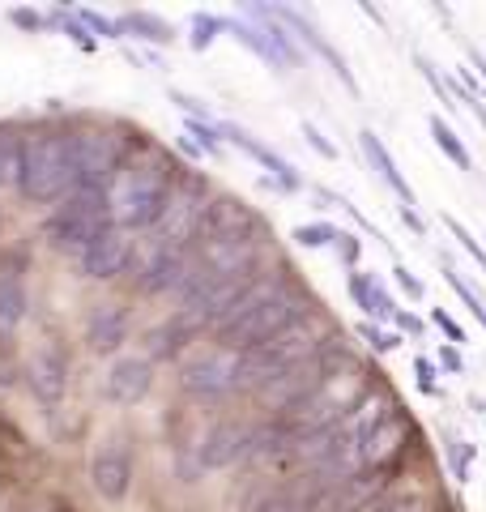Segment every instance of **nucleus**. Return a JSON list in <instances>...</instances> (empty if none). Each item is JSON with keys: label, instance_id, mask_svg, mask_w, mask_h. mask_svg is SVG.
Here are the masks:
<instances>
[{"label": "nucleus", "instance_id": "7ed1b4c3", "mask_svg": "<svg viewBox=\"0 0 486 512\" xmlns=\"http://www.w3.org/2000/svg\"><path fill=\"white\" fill-rule=\"evenodd\" d=\"M329 342H333L329 316H320L312 308L307 316H299L290 329H282L278 338L243 350V355H239V389H256V393H261L265 384L282 380L286 372H295V367H303L307 359H316Z\"/></svg>", "mask_w": 486, "mask_h": 512}, {"label": "nucleus", "instance_id": "a19ab883", "mask_svg": "<svg viewBox=\"0 0 486 512\" xmlns=\"http://www.w3.org/2000/svg\"><path fill=\"white\" fill-rule=\"evenodd\" d=\"M469 64L478 69V77H482V86H486V56L478 52V47H469Z\"/></svg>", "mask_w": 486, "mask_h": 512}, {"label": "nucleus", "instance_id": "c9c22d12", "mask_svg": "<svg viewBox=\"0 0 486 512\" xmlns=\"http://www.w3.org/2000/svg\"><path fill=\"white\" fill-rule=\"evenodd\" d=\"M393 278L401 282V291L410 295V299H423V282H418V278H414V274H410V269H405V265H397V269H393Z\"/></svg>", "mask_w": 486, "mask_h": 512}, {"label": "nucleus", "instance_id": "4c0bfd02", "mask_svg": "<svg viewBox=\"0 0 486 512\" xmlns=\"http://www.w3.org/2000/svg\"><path fill=\"white\" fill-rule=\"evenodd\" d=\"M9 18L18 22L22 30H39V26H47V18H43V13H30V9H13Z\"/></svg>", "mask_w": 486, "mask_h": 512}, {"label": "nucleus", "instance_id": "a878e982", "mask_svg": "<svg viewBox=\"0 0 486 512\" xmlns=\"http://www.w3.org/2000/svg\"><path fill=\"white\" fill-rule=\"evenodd\" d=\"M444 282L452 286V295H457V299L465 303V308L474 312V320H478V325L486 329V303L478 299V291H474V286H469V282H465V278H461V274H457V269H452V265H444Z\"/></svg>", "mask_w": 486, "mask_h": 512}, {"label": "nucleus", "instance_id": "39448f33", "mask_svg": "<svg viewBox=\"0 0 486 512\" xmlns=\"http://www.w3.org/2000/svg\"><path fill=\"white\" fill-rule=\"evenodd\" d=\"M77 188L69 133L60 128H35L22 137V167H18V192L30 205H56Z\"/></svg>", "mask_w": 486, "mask_h": 512}, {"label": "nucleus", "instance_id": "9b49d317", "mask_svg": "<svg viewBox=\"0 0 486 512\" xmlns=\"http://www.w3.org/2000/svg\"><path fill=\"white\" fill-rule=\"evenodd\" d=\"M133 256H137L133 235L120 231V227H103L86 248L77 252V265H81V274H86V278L111 282V278H120V274L133 269Z\"/></svg>", "mask_w": 486, "mask_h": 512}, {"label": "nucleus", "instance_id": "c756f323", "mask_svg": "<svg viewBox=\"0 0 486 512\" xmlns=\"http://www.w3.org/2000/svg\"><path fill=\"white\" fill-rule=\"evenodd\" d=\"M359 333H363V338L371 342V350H376V355H393V350L401 346L397 333H388V329H380V325H367V320L359 325Z\"/></svg>", "mask_w": 486, "mask_h": 512}, {"label": "nucleus", "instance_id": "2f4dec72", "mask_svg": "<svg viewBox=\"0 0 486 512\" xmlns=\"http://www.w3.org/2000/svg\"><path fill=\"white\" fill-rule=\"evenodd\" d=\"M299 128H303L307 146H312L316 154H324V158H337V146H333V141H329V137H324V133H320V124H312V120H303Z\"/></svg>", "mask_w": 486, "mask_h": 512}, {"label": "nucleus", "instance_id": "6e6552de", "mask_svg": "<svg viewBox=\"0 0 486 512\" xmlns=\"http://www.w3.org/2000/svg\"><path fill=\"white\" fill-rule=\"evenodd\" d=\"M107 227V214H103V192H90V188H73L69 197L56 205V214L47 218V244L60 248V252H81L94 235Z\"/></svg>", "mask_w": 486, "mask_h": 512}, {"label": "nucleus", "instance_id": "bb28decb", "mask_svg": "<svg viewBox=\"0 0 486 512\" xmlns=\"http://www.w3.org/2000/svg\"><path fill=\"white\" fill-rule=\"evenodd\" d=\"M218 35H222V18H218V13H192V35H188L192 52H205V47L214 43Z\"/></svg>", "mask_w": 486, "mask_h": 512}, {"label": "nucleus", "instance_id": "79ce46f5", "mask_svg": "<svg viewBox=\"0 0 486 512\" xmlns=\"http://www.w3.org/2000/svg\"><path fill=\"white\" fill-rule=\"evenodd\" d=\"M388 512H423V504H397V508H388Z\"/></svg>", "mask_w": 486, "mask_h": 512}, {"label": "nucleus", "instance_id": "f704fd0d", "mask_svg": "<svg viewBox=\"0 0 486 512\" xmlns=\"http://www.w3.org/2000/svg\"><path fill=\"white\" fill-rule=\"evenodd\" d=\"M252 512H307V508L295 500V495H269V500H261Z\"/></svg>", "mask_w": 486, "mask_h": 512}, {"label": "nucleus", "instance_id": "f257e3e1", "mask_svg": "<svg viewBox=\"0 0 486 512\" xmlns=\"http://www.w3.org/2000/svg\"><path fill=\"white\" fill-rule=\"evenodd\" d=\"M175 188V163L158 150H141V154H128L120 171L103 184V214H107V227H120V231H150L154 218L162 214Z\"/></svg>", "mask_w": 486, "mask_h": 512}, {"label": "nucleus", "instance_id": "20e7f679", "mask_svg": "<svg viewBox=\"0 0 486 512\" xmlns=\"http://www.w3.org/2000/svg\"><path fill=\"white\" fill-rule=\"evenodd\" d=\"M367 397V367L354 363V359H337L329 372H324L312 389H307L295 406L286 410V436L290 440H303V436H316V431L333 427L337 419L359 406Z\"/></svg>", "mask_w": 486, "mask_h": 512}, {"label": "nucleus", "instance_id": "f03ea898", "mask_svg": "<svg viewBox=\"0 0 486 512\" xmlns=\"http://www.w3.org/2000/svg\"><path fill=\"white\" fill-rule=\"evenodd\" d=\"M312 308H316L312 295H303L299 286H290L282 278H261V282H252L248 291H243V299L231 308V316L214 329L218 346L239 350L243 355V350L278 338L282 329H290L299 316H307Z\"/></svg>", "mask_w": 486, "mask_h": 512}, {"label": "nucleus", "instance_id": "ddd939ff", "mask_svg": "<svg viewBox=\"0 0 486 512\" xmlns=\"http://www.w3.org/2000/svg\"><path fill=\"white\" fill-rule=\"evenodd\" d=\"M154 389V363L145 355H120L111 359L107 376H103V397L111 406H137L145 402Z\"/></svg>", "mask_w": 486, "mask_h": 512}, {"label": "nucleus", "instance_id": "0eeeda50", "mask_svg": "<svg viewBox=\"0 0 486 512\" xmlns=\"http://www.w3.org/2000/svg\"><path fill=\"white\" fill-rule=\"evenodd\" d=\"M69 150H73V171H77V188L103 192V184L120 171V163L128 158V146L116 128L90 124L69 133Z\"/></svg>", "mask_w": 486, "mask_h": 512}, {"label": "nucleus", "instance_id": "473e14b6", "mask_svg": "<svg viewBox=\"0 0 486 512\" xmlns=\"http://www.w3.org/2000/svg\"><path fill=\"white\" fill-rule=\"evenodd\" d=\"M333 252H337V256H342V261H346V269H359V256H363V244H359V239H354L350 231H342V235H337V244H333Z\"/></svg>", "mask_w": 486, "mask_h": 512}, {"label": "nucleus", "instance_id": "4be33fe9", "mask_svg": "<svg viewBox=\"0 0 486 512\" xmlns=\"http://www.w3.org/2000/svg\"><path fill=\"white\" fill-rule=\"evenodd\" d=\"M116 26H120V39L124 35H133V39H145V43H171L175 39V30H171V22H162L158 13H124V18H116Z\"/></svg>", "mask_w": 486, "mask_h": 512}, {"label": "nucleus", "instance_id": "f3484780", "mask_svg": "<svg viewBox=\"0 0 486 512\" xmlns=\"http://www.w3.org/2000/svg\"><path fill=\"white\" fill-rule=\"evenodd\" d=\"M405 436H410V419H405L401 410H393V414H388V419L359 444V474H376V470H384L388 461L397 457V448L405 444Z\"/></svg>", "mask_w": 486, "mask_h": 512}, {"label": "nucleus", "instance_id": "72a5a7b5", "mask_svg": "<svg viewBox=\"0 0 486 512\" xmlns=\"http://www.w3.org/2000/svg\"><path fill=\"white\" fill-rule=\"evenodd\" d=\"M414 376H418V389H423V393H440V380H435L440 372H435V363L427 355L414 359Z\"/></svg>", "mask_w": 486, "mask_h": 512}, {"label": "nucleus", "instance_id": "7c9ffc66", "mask_svg": "<svg viewBox=\"0 0 486 512\" xmlns=\"http://www.w3.org/2000/svg\"><path fill=\"white\" fill-rule=\"evenodd\" d=\"M469 457H474V448H469L465 440L448 444V461H452V478H457V483H469Z\"/></svg>", "mask_w": 486, "mask_h": 512}, {"label": "nucleus", "instance_id": "e433bc0d", "mask_svg": "<svg viewBox=\"0 0 486 512\" xmlns=\"http://www.w3.org/2000/svg\"><path fill=\"white\" fill-rule=\"evenodd\" d=\"M440 367H444V372H452V376H457V372H465V359H461V350H457V346H444V350H440Z\"/></svg>", "mask_w": 486, "mask_h": 512}, {"label": "nucleus", "instance_id": "dca6fc26", "mask_svg": "<svg viewBox=\"0 0 486 512\" xmlns=\"http://www.w3.org/2000/svg\"><path fill=\"white\" fill-rule=\"evenodd\" d=\"M248 436H252V427H243V423H231V419L214 423L197 444L201 470H226V466H235L239 457H248Z\"/></svg>", "mask_w": 486, "mask_h": 512}, {"label": "nucleus", "instance_id": "cd10ccee", "mask_svg": "<svg viewBox=\"0 0 486 512\" xmlns=\"http://www.w3.org/2000/svg\"><path fill=\"white\" fill-rule=\"evenodd\" d=\"M73 18L86 26V35L99 43V39H120V26H116V18H103V13H94V9H77Z\"/></svg>", "mask_w": 486, "mask_h": 512}, {"label": "nucleus", "instance_id": "ea45409f", "mask_svg": "<svg viewBox=\"0 0 486 512\" xmlns=\"http://www.w3.org/2000/svg\"><path fill=\"white\" fill-rule=\"evenodd\" d=\"M393 325H401L405 333H423V325H418V320H414L410 312H401V308H397V316H393Z\"/></svg>", "mask_w": 486, "mask_h": 512}, {"label": "nucleus", "instance_id": "393cba45", "mask_svg": "<svg viewBox=\"0 0 486 512\" xmlns=\"http://www.w3.org/2000/svg\"><path fill=\"white\" fill-rule=\"evenodd\" d=\"M337 235H342V227H333V222H303V227H295V244L299 248H333Z\"/></svg>", "mask_w": 486, "mask_h": 512}, {"label": "nucleus", "instance_id": "1a4fd4ad", "mask_svg": "<svg viewBox=\"0 0 486 512\" xmlns=\"http://www.w3.org/2000/svg\"><path fill=\"white\" fill-rule=\"evenodd\" d=\"M180 384L192 397H231L239 393V350H201L180 367Z\"/></svg>", "mask_w": 486, "mask_h": 512}, {"label": "nucleus", "instance_id": "58836bf2", "mask_svg": "<svg viewBox=\"0 0 486 512\" xmlns=\"http://www.w3.org/2000/svg\"><path fill=\"white\" fill-rule=\"evenodd\" d=\"M435 325H440L444 333H448V342H465V329L457 325V320H452L448 312H435Z\"/></svg>", "mask_w": 486, "mask_h": 512}, {"label": "nucleus", "instance_id": "6ab92c4d", "mask_svg": "<svg viewBox=\"0 0 486 512\" xmlns=\"http://www.w3.org/2000/svg\"><path fill=\"white\" fill-rule=\"evenodd\" d=\"M346 291H350V299H354V308L367 316V325H384V320L397 316V299L384 291L376 274L350 269V274H346Z\"/></svg>", "mask_w": 486, "mask_h": 512}, {"label": "nucleus", "instance_id": "f8f14e48", "mask_svg": "<svg viewBox=\"0 0 486 512\" xmlns=\"http://www.w3.org/2000/svg\"><path fill=\"white\" fill-rule=\"evenodd\" d=\"M26 384L43 406H60L64 393H69V355L52 342L35 346L26 359Z\"/></svg>", "mask_w": 486, "mask_h": 512}, {"label": "nucleus", "instance_id": "a211bd4d", "mask_svg": "<svg viewBox=\"0 0 486 512\" xmlns=\"http://www.w3.org/2000/svg\"><path fill=\"white\" fill-rule=\"evenodd\" d=\"M86 342L99 355H116L128 342V308L124 303H94L86 316Z\"/></svg>", "mask_w": 486, "mask_h": 512}, {"label": "nucleus", "instance_id": "2eb2a0df", "mask_svg": "<svg viewBox=\"0 0 486 512\" xmlns=\"http://www.w3.org/2000/svg\"><path fill=\"white\" fill-rule=\"evenodd\" d=\"M218 137H222V141H231V146H235V150H243L248 158H256V163H261V167L269 171V180L278 184L282 192H299V188H303V175H299V167H295V163H286L282 154H273L269 146H261V141H256V137H248V133H243V128H235V124L218 120Z\"/></svg>", "mask_w": 486, "mask_h": 512}, {"label": "nucleus", "instance_id": "423d86ee", "mask_svg": "<svg viewBox=\"0 0 486 512\" xmlns=\"http://www.w3.org/2000/svg\"><path fill=\"white\" fill-rule=\"evenodd\" d=\"M209 205H214V192H209V184L201 180V175H175V188L167 205H162V214L154 218V244H167V248H180L188 252L192 244L201 239V227H205V214Z\"/></svg>", "mask_w": 486, "mask_h": 512}, {"label": "nucleus", "instance_id": "aec40b11", "mask_svg": "<svg viewBox=\"0 0 486 512\" xmlns=\"http://www.w3.org/2000/svg\"><path fill=\"white\" fill-rule=\"evenodd\" d=\"M359 146H363V154H367V163L376 167L380 184H388V188L397 192L401 210H414V205H418V201H414V188H410V180H405V175H401V167L393 163V154L384 150V141H380L376 133H371V128H363V133H359Z\"/></svg>", "mask_w": 486, "mask_h": 512}, {"label": "nucleus", "instance_id": "5701e85b", "mask_svg": "<svg viewBox=\"0 0 486 512\" xmlns=\"http://www.w3.org/2000/svg\"><path fill=\"white\" fill-rule=\"evenodd\" d=\"M427 128H431L435 146H440V154L448 158L452 167H461V171H474V158H469V150H465L461 133H457V128H452L444 116H427Z\"/></svg>", "mask_w": 486, "mask_h": 512}, {"label": "nucleus", "instance_id": "9d476101", "mask_svg": "<svg viewBox=\"0 0 486 512\" xmlns=\"http://www.w3.org/2000/svg\"><path fill=\"white\" fill-rule=\"evenodd\" d=\"M192 269V256L180 248H167V244H154L145 248V256H133V274H137V291L141 295H180V286Z\"/></svg>", "mask_w": 486, "mask_h": 512}, {"label": "nucleus", "instance_id": "c85d7f7f", "mask_svg": "<svg viewBox=\"0 0 486 512\" xmlns=\"http://www.w3.org/2000/svg\"><path fill=\"white\" fill-rule=\"evenodd\" d=\"M444 227L452 231V239H457V244H461V248H465L469 256H474V261L482 265V274H486V248L478 244V239H474V235H469V231H465V227H461V222H457V218H452V214L444 218Z\"/></svg>", "mask_w": 486, "mask_h": 512}, {"label": "nucleus", "instance_id": "b1692460", "mask_svg": "<svg viewBox=\"0 0 486 512\" xmlns=\"http://www.w3.org/2000/svg\"><path fill=\"white\" fill-rule=\"evenodd\" d=\"M18 167H22V133L0 128V188H18Z\"/></svg>", "mask_w": 486, "mask_h": 512}, {"label": "nucleus", "instance_id": "412c9836", "mask_svg": "<svg viewBox=\"0 0 486 512\" xmlns=\"http://www.w3.org/2000/svg\"><path fill=\"white\" fill-rule=\"evenodd\" d=\"M26 308H30L26 282L18 274H0V346L13 342V333L26 320Z\"/></svg>", "mask_w": 486, "mask_h": 512}, {"label": "nucleus", "instance_id": "4468645a", "mask_svg": "<svg viewBox=\"0 0 486 512\" xmlns=\"http://www.w3.org/2000/svg\"><path fill=\"white\" fill-rule=\"evenodd\" d=\"M90 487L103 495L107 504H120L128 487H133V453L124 440H107L99 444V453L90 461Z\"/></svg>", "mask_w": 486, "mask_h": 512}]
</instances>
